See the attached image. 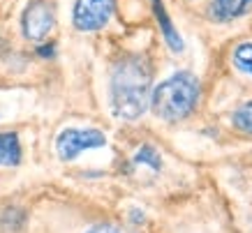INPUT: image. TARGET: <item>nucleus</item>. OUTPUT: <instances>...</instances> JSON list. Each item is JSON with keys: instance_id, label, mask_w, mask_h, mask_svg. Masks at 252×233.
Masks as SVG:
<instances>
[{"instance_id": "obj_5", "label": "nucleus", "mask_w": 252, "mask_h": 233, "mask_svg": "<svg viewBox=\"0 0 252 233\" xmlns=\"http://www.w3.org/2000/svg\"><path fill=\"white\" fill-rule=\"evenodd\" d=\"M54 26H56V9L49 0H32L31 5L23 9L21 30L26 39L42 42V39L49 37Z\"/></svg>"}, {"instance_id": "obj_1", "label": "nucleus", "mask_w": 252, "mask_h": 233, "mask_svg": "<svg viewBox=\"0 0 252 233\" xmlns=\"http://www.w3.org/2000/svg\"><path fill=\"white\" fill-rule=\"evenodd\" d=\"M153 92V67L141 53L125 56L111 69L109 99L111 111L121 120H137L151 106Z\"/></svg>"}, {"instance_id": "obj_13", "label": "nucleus", "mask_w": 252, "mask_h": 233, "mask_svg": "<svg viewBox=\"0 0 252 233\" xmlns=\"http://www.w3.org/2000/svg\"><path fill=\"white\" fill-rule=\"evenodd\" d=\"M37 56L39 58H54L56 56V44H39L37 46Z\"/></svg>"}, {"instance_id": "obj_4", "label": "nucleus", "mask_w": 252, "mask_h": 233, "mask_svg": "<svg viewBox=\"0 0 252 233\" xmlns=\"http://www.w3.org/2000/svg\"><path fill=\"white\" fill-rule=\"evenodd\" d=\"M116 12V0H77L72 9V23L81 32L102 30Z\"/></svg>"}, {"instance_id": "obj_10", "label": "nucleus", "mask_w": 252, "mask_h": 233, "mask_svg": "<svg viewBox=\"0 0 252 233\" xmlns=\"http://www.w3.org/2000/svg\"><path fill=\"white\" fill-rule=\"evenodd\" d=\"M231 60H234V65H236L243 74L252 76V42H243V44H238L236 49H234Z\"/></svg>"}, {"instance_id": "obj_14", "label": "nucleus", "mask_w": 252, "mask_h": 233, "mask_svg": "<svg viewBox=\"0 0 252 233\" xmlns=\"http://www.w3.org/2000/svg\"><path fill=\"white\" fill-rule=\"evenodd\" d=\"M88 233H118V231L111 229V226H95V229H91Z\"/></svg>"}, {"instance_id": "obj_3", "label": "nucleus", "mask_w": 252, "mask_h": 233, "mask_svg": "<svg viewBox=\"0 0 252 233\" xmlns=\"http://www.w3.org/2000/svg\"><path fill=\"white\" fill-rule=\"evenodd\" d=\"M107 146V136L99 129H63L58 139H56V152L63 162H72L77 159L81 152L95 150V148H104Z\"/></svg>"}, {"instance_id": "obj_6", "label": "nucleus", "mask_w": 252, "mask_h": 233, "mask_svg": "<svg viewBox=\"0 0 252 233\" xmlns=\"http://www.w3.org/2000/svg\"><path fill=\"white\" fill-rule=\"evenodd\" d=\"M252 9V0H211L208 16L218 23H227L234 19H241Z\"/></svg>"}, {"instance_id": "obj_8", "label": "nucleus", "mask_w": 252, "mask_h": 233, "mask_svg": "<svg viewBox=\"0 0 252 233\" xmlns=\"http://www.w3.org/2000/svg\"><path fill=\"white\" fill-rule=\"evenodd\" d=\"M21 164V143L16 132L0 134V166H19Z\"/></svg>"}, {"instance_id": "obj_9", "label": "nucleus", "mask_w": 252, "mask_h": 233, "mask_svg": "<svg viewBox=\"0 0 252 233\" xmlns=\"http://www.w3.org/2000/svg\"><path fill=\"white\" fill-rule=\"evenodd\" d=\"M231 122H234V127H236L238 132L252 134V99L250 102H245V104H241L236 111H234Z\"/></svg>"}, {"instance_id": "obj_2", "label": "nucleus", "mask_w": 252, "mask_h": 233, "mask_svg": "<svg viewBox=\"0 0 252 233\" xmlns=\"http://www.w3.org/2000/svg\"><path fill=\"white\" fill-rule=\"evenodd\" d=\"M201 86L192 72H176L151 92V106L158 118L167 122L185 120L199 104Z\"/></svg>"}, {"instance_id": "obj_11", "label": "nucleus", "mask_w": 252, "mask_h": 233, "mask_svg": "<svg viewBox=\"0 0 252 233\" xmlns=\"http://www.w3.org/2000/svg\"><path fill=\"white\" fill-rule=\"evenodd\" d=\"M134 164H146V166H151L153 171H160L162 169V157L158 155V150H155L153 146H141L139 152L134 155Z\"/></svg>"}, {"instance_id": "obj_12", "label": "nucleus", "mask_w": 252, "mask_h": 233, "mask_svg": "<svg viewBox=\"0 0 252 233\" xmlns=\"http://www.w3.org/2000/svg\"><path fill=\"white\" fill-rule=\"evenodd\" d=\"M12 222H16V226L23 224V212L19 210V208H7V210L0 215V224H2V226L12 229Z\"/></svg>"}, {"instance_id": "obj_7", "label": "nucleus", "mask_w": 252, "mask_h": 233, "mask_svg": "<svg viewBox=\"0 0 252 233\" xmlns=\"http://www.w3.org/2000/svg\"><path fill=\"white\" fill-rule=\"evenodd\" d=\"M151 5H153L155 21H158V26H160L162 37H164L167 46H169V49H171L174 53H181V51L185 49L183 37L178 35V30H176V26L171 23V19H169V14H167V9H164V5H162V0H151Z\"/></svg>"}]
</instances>
